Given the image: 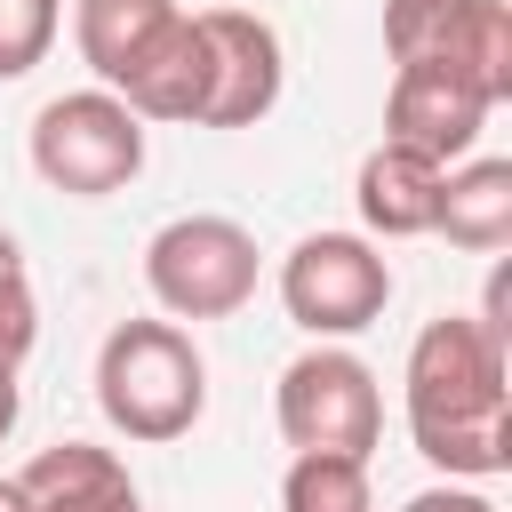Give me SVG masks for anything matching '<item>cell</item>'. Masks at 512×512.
Listing matches in <instances>:
<instances>
[{"mask_svg": "<svg viewBox=\"0 0 512 512\" xmlns=\"http://www.w3.org/2000/svg\"><path fill=\"white\" fill-rule=\"evenodd\" d=\"M200 40H208V104H200V128H256L280 104V80H288L280 32L264 16H248V8H200Z\"/></svg>", "mask_w": 512, "mask_h": 512, "instance_id": "obj_7", "label": "cell"}, {"mask_svg": "<svg viewBox=\"0 0 512 512\" xmlns=\"http://www.w3.org/2000/svg\"><path fill=\"white\" fill-rule=\"evenodd\" d=\"M272 416H280V440L296 456H360L384 440V392H376V368L344 344H312L280 368V392H272Z\"/></svg>", "mask_w": 512, "mask_h": 512, "instance_id": "obj_3", "label": "cell"}, {"mask_svg": "<svg viewBox=\"0 0 512 512\" xmlns=\"http://www.w3.org/2000/svg\"><path fill=\"white\" fill-rule=\"evenodd\" d=\"M456 24V0H384V48L392 64H440Z\"/></svg>", "mask_w": 512, "mask_h": 512, "instance_id": "obj_17", "label": "cell"}, {"mask_svg": "<svg viewBox=\"0 0 512 512\" xmlns=\"http://www.w3.org/2000/svg\"><path fill=\"white\" fill-rule=\"evenodd\" d=\"M432 232H448L472 256H496L512 240V160H464V168H448Z\"/></svg>", "mask_w": 512, "mask_h": 512, "instance_id": "obj_13", "label": "cell"}, {"mask_svg": "<svg viewBox=\"0 0 512 512\" xmlns=\"http://www.w3.org/2000/svg\"><path fill=\"white\" fill-rule=\"evenodd\" d=\"M440 160H424V152H408V144H376L368 160H360V176H352V208H360V224H368V240H416V232H432V216H440Z\"/></svg>", "mask_w": 512, "mask_h": 512, "instance_id": "obj_10", "label": "cell"}, {"mask_svg": "<svg viewBox=\"0 0 512 512\" xmlns=\"http://www.w3.org/2000/svg\"><path fill=\"white\" fill-rule=\"evenodd\" d=\"M280 304L312 344H344L384 320L392 304V264L376 256L368 232H304L280 256Z\"/></svg>", "mask_w": 512, "mask_h": 512, "instance_id": "obj_6", "label": "cell"}, {"mask_svg": "<svg viewBox=\"0 0 512 512\" xmlns=\"http://www.w3.org/2000/svg\"><path fill=\"white\" fill-rule=\"evenodd\" d=\"M32 168H40L48 192L104 200V192L136 184V168H144V120H136L112 88L48 96V104L32 112Z\"/></svg>", "mask_w": 512, "mask_h": 512, "instance_id": "obj_4", "label": "cell"}, {"mask_svg": "<svg viewBox=\"0 0 512 512\" xmlns=\"http://www.w3.org/2000/svg\"><path fill=\"white\" fill-rule=\"evenodd\" d=\"M32 344H40V304H32V280H24V248L0 224V368L16 376L32 360Z\"/></svg>", "mask_w": 512, "mask_h": 512, "instance_id": "obj_16", "label": "cell"}, {"mask_svg": "<svg viewBox=\"0 0 512 512\" xmlns=\"http://www.w3.org/2000/svg\"><path fill=\"white\" fill-rule=\"evenodd\" d=\"M0 512H32V504H24V488H16V472H0Z\"/></svg>", "mask_w": 512, "mask_h": 512, "instance_id": "obj_21", "label": "cell"}, {"mask_svg": "<svg viewBox=\"0 0 512 512\" xmlns=\"http://www.w3.org/2000/svg\"><path fill=\"white\" fill-rule=\"evenodd\" d=\"M16 416H24V384H16L8 368H0V440L16 432Z\"/></svg>", "mask_w": 512, "mask_h": 512, "instance_id": "obj_20", "label": "cell"}, {"mask_svg": "<svg viewBox=\"0 0 512 512\" xmlns=\"http://www.w3.org/2000/svg\"><path fill=\"white\" fill-rule=\"evenodd\" d=\"M512 352L504 328L480 312H440L408 344V440L448 480H496L512 472V400H504Z\"/></svg>", "mask_w": 512, "mask_h": 512, "instance_id": "obj_1", "label": "cell"}, {"mask_svg": "<svg viewBox=\"0 0 512 512\" xmlns=\"http://www.w3.org/2000/svg\"><path fill=\"white\" fill-rule=\"evenodd\" d=\"M32 512H144V488L128 480V464L96 440H56L16 472Z\"/></svg>", "mask_w": 512, "mask_h": 512, "instance_id": "obj_9", "label": "cell"}, {"mask_svg": "<svg viewBox=\"0 0 512 512\" xmlns=\"http://www.w3.org/2000/svg\"><path fill=\"white\" fill-rule=\"evenodd\" d=\"M176 16H184L176 0H72V48L96 72V88H120Z\"/></svg>", "mask_w": 512, "mask_h": 512, "instance_id": "obj_12", "label": "cell"}, {"mask_svg": "<svg viewBox=\"0 0 512 512\" xmlns=\"http://www.w3.org/2000/svg\"><path fill=\"white\" fill-rule=\"evenodd\" d=\"M400 512H496V496H480V488H424V496H408Z\"/></svg>", "mask_w": 512, "mask_h": 512, "instance_id": "obj_19", "label": "cell"}, {"mask_svg": "<svg viewBox=\"0 0 512 512\" xmlns=\"http://www.w3.org/2000/svg\"><path fill=\"white\" fill-rule=\"evenodd\" d=\"M440 64H456L464 80H480L488 104H512V8L504 0H456Z\"/></svg>", "mask_w": 512, "mask_h": 512, "instance_id": "obj_14", "label": "cell"}, {"mask_svg": "<svg viewBox=\"0 0 512 512\" xmlns=\"http://www.w3.org/2000/svg\"><path fill=\"white\" fill-rule=\"evenodd\" d=\"M144 288L168 320H232L256 296V232L232 216H168L144 240Z\"/></svg>", "mask_w": 512, "mask_h": 512, "instance_id": "obj_5", "label": "cell"}, {"mask_svg": "<svg viewBox=\"0 0 512 512\" xmlns=\"http://www.w3.org/2000/svg\"><path fill=\"white\" fill-rule=\"evenodd\" d=\"M64 0H0V80H24L56 48Z\"/></svg>", "mask_w": 512, "mask_h": 512, "instance_id": "obj_18", "label": "cell"}, {"mask_svg": "<svg viewBox=\"0 0 512 512\" xmlns=\"http://www.w3.org/2000/svg\"><path fill=\"white\" fill-rule=\"evenodd\" d=\"M96 408L120 440L168 448L208 408V360L176 320H120L96 344Z\"/></svg>", "mask_w": 512, "mask_h": 512, "instance_id": "obj_2", "label": "cell"}, {"mask_svg": "<svg viewBox=\"0 0 512 512\" xmlns=\"http://www.w3.org/2000/svg\"><path fill=\"white\" fill-rule=\"evenodd\" d=\"M136 120H184L200 128V104H208V40H200V16H176L160 32V48L112 88Z\"/></svg>", "mask_w": 512, "mask_h": 512, "instance_id": "obj_11", "label": "cell"}, {"mask_svg": "<svg viewBox=\"0 0 512 512\" xmlns=\"http://www.w3.org/2000/svg\"><path fill=\"white\" fill-rule=\"evenodd\" d=\"M488 96L480 80H464L456 64H400L392 72V96H384V144H408L424 160H464L488 128Z\"/></svg>", "mask_w": 512, "mask_h": 512, "instance_id": "obj_8", "label": "cell"}, {"mask_svg": "<svg viewBox=\"0 0 512 512\" xmlns=\"http://www.w3.org/2000/svg\"><path fill=\"white\" fill-rule=\"evenodd\" d=\"M280 512H376L360 456H296L280 480Z\"/></svg>", "mask_w": 512, "mask_h": 512, "instance_id": "obj_15", "label": "cell"}]
</instances>
